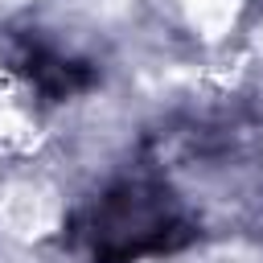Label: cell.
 Here are the masks:
<instances>
[{
    "instance_id": "1",
    "label": "cell",
    "mask_w": 263,
    "mask_h": 263,
    "mask_svg": "<svg viewBox=\"0 0 263 263\" xmlns=\"http://www.w3.org/2000/svg\"><path fill=\"white\" fill-rule=\"evenodd\" d=\"M181 238H185V226L177 222L168 193L152 185H123L107 193L90 222L95 263H132L140 255L168 251Z\"/></svg>"
},
{
    "instance_id": "2",
    "label": "cell",
    "mask_w": 263,
    "mask_h": 263,
    "mask_svg": "<svg viewBox=\"0 0 263 263\" xmlns=\"http://www.w3.org/2000/svg\"><path fill=\"white\" fill-rule=\"evenodd\" d=\"M25 70H29V78H33L45 95H53V99H66V95H74V90H82V86L90 82V74H86L82 66L62 62V58H49V53H41V49H33V53L25 58Z\"/></svg>"
}]
</instances>
